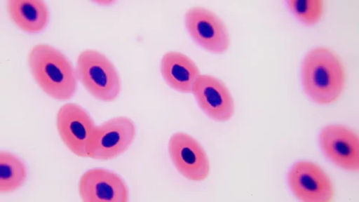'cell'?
<instances>
[{
    "label": "cell",
    "mask_w": 359,
    "mask_h": 202,
    "mask_svg": "<svg viewBox=\"0 0 359 202\" xmlns=\"http://www.w3.org/2000/svg\"><path fill=\"white\" fill-rule=\"evenodd\" d=\"M78 80L86 91L103 102H112L121 93L120 75L107 56L96 50H86L76 60Z\"/></svg>",
    "instance_id": "obj_3"
},
{
    "label": "cell",
    "mask_w": 359,
    "mask_h": 202,
    "mask_svg": "<svg viewBox=\"0 0 359 202\" xmlns=\"http://www.w3.org/2000/svg\"><path fill=\"white\" fill-rule=\"evenodd\" d=\"M168 154L177 172L192 182H202L209 176L210 165L206 152L190 135L179 132L168 142Z\"/></svg>",
    "instance_id": "obj_8"
},
{
    "label": "cell",
    "mask_w": 359,
    "mask_h": 202,
    "mask_svg": "<svg viewBox=\"0 0 359 202\" xmlns=\"http://www.w3.org/2000/svg\"><path fill=\"white\" fill-rule=\"evenodd\" d=\"M287 178L292 193L302 201L330 202L334 199L332 180L316 163L297 162L290 168Z\"/></svg>",
    "instance_id": "obj_7"
},
{
    "label": "cell",
    "mask_w": 359,
    "mask_h": 202,
    "mask_svg": "<svg viewBox=\"0 0 359 202\" xmlns=\"http://www.w3.org/2000/svg\"><path fill=\"white\" fill-rule=\"evenodd\" d=\"M185 27L190 37L209 53L222 54L230 48L231 39L226 24L208 8H190L185 15Z\"/></svg>",
    "instance_id": "obj_6"
},
{
    "label": "cell",
    "mask_w": 359,
    "mask_h": 202,
    "mask_svg": "<svg viewBox=\"0 0 359 202\" xmlns=\"http://www.w3.org/2000/svg\"><path fill=\"white\" fill-rule=\"evenodd\" d=\"M56 128L65 145L74 155L87 159L97 126L81 105L66 104L56 115Z\"/></svg>",
    "instance_id": "obj_5"
},
{
    "label": "cell",
    "mask_w": 359,
    "mask_h": 202,
    "mask_svg": "<svg viewBox=\"0 0 359 202\" xmlns=\"http://www.w3.org/2000/svg\"><path fill=\"white\" fill-rule=\"evenodd\" d=\"M320 145L335 166L346 171L359 170V138L351 128L341 125L325 127L320 135Z\"/></svg>",
    "instance_id": "obj_9"
},
{
    "label": "cell",
    "mask_w": 359,
    "mask_h": 202,
    "mask_svg": "<svg viewBox=\"0 0 359 202\" xmlns=\"http://www.w3.org/2000/svg\"><path fill=\"white\" fill-rule=\"evenodd\" d=\"M192 93L200 109L212 120L226 122L232 119L235 104L230 90L220 79L201 74Z\"/></svg>",
    "instance_id": "obj_10"
},
{
    "label": "cell",
    "mask_w": 359,
    "mask_h": 202,
    "mask_svg": "<svg viewBox=\"0 0 359 202\" xmlns=\"http://www.w3.org/2000/svg\"><path fill=\"white\" fill-rule=\"evenodd\" d=\"M28 64L34 80L45 94L60 101L74 97L76 71L60 50L48 43L36 44L29 53Z\"/></svg>",
    "instance_id": "obj_2"
},
{
    "label": "cell",
    "mask_w": 359,
    "mask_h": 202,
    "mask_svg": "<svg viewBox=\"0 0 359 202\" xmlns=\"http://www.w3.org/2000/svg\"><path fill=\"white\" fill-rule=\"evenodd\" d=\"M161 72L167 85L181 93H192L194 86L201 75L198 65L187 55L170 51L161 62Z\"/></svg>",
    "instance_id": "obj_12"
},
{
    "label": "cell",
    "mask_w": 359,
    "mask_h": 202,
    "mask_svg": "<svg viewBox=\"0 0 359 202\" xmlns=\"http://www.w3.org/2000/svg\"><path fill=\"white\" fill-rule=\"evenodd\" d=\"M137 136L133 121L126 116L111 119L97 126L88 150V159L107 161L126 152Z\"/></svg>",
    "instance_id": "obj_4"
},
{
    "label": "cell",
    "mask_w": 359,
    "mask_h": 202,
    "mask_svg": "<svg viewBox=\"0 0 359 202\" xmlns=\"http://www.w3.org/2000/svg\"><path fill=\"white\" fill-rule=\"evenodd\" d=\"M27 168L18 156L8 152H0V193L15 192L26 182Z\"/></svg>",
    "instance_id": "obj_14"
},
{
    "label": "cell",
    "mask_w": 359,
    "mask_h": 202,
    "mask_svg": "<svg viewBox=\"0 0 359 202\" xmlns=\"http://www.w3.org/2000/svg\"><path fill=\"white\" fill-rule=\"evenodd\" d=\"M287 6L290 13L306 26L318 24L324 14L322 0H290Z\"/></svg>",
    "instance_id": "obj_15"
},
{
    "label": "cell",
    "mask_w": 359,
    "mask_h": 202,
    "mask_svg": "<svg viewBox=\"0 0 359 202\" xmlns=\"http://www.w3.org/2000/svg\"><path fill=\"white\" fill-rule=\"evenodd\" d=\"M7 13L15 25L22 32L37 34L48 25L49 10L42 0H9Z\"/></svg>",
    "instance_id": "obj_13"
},
{
    "label": "cell",
    "mask_w": 359,
    "mask_h": 202,
    "mask_svg": "<svg viewBox=\"0 0 359 202\" xmlns=\"http://www.w3.org/2000/svg\"><path fill=\"white\" fill-rule=\"evenodd\" d=\"M302 81L307 95L320 105H331L344 92L346 73L339 56L327 48L311 50L302 65Z\"/></svg>",
    "instance_id": "obj_1"
},
{
    "label": "cell",
    "mask_w": 359,
    "mask_h": 202,
    "mask_svg": "<svg viewBox=\"0 0 359 202\" xmlns=\"http://www.w3.org/2000/svg\"><path fill=\"white\" fill-rule=\"evenodd\" d=\"M79 194L85 202H127L129 190L123 179L102 168L88 170L79 182Z\"/></svg>",
    "instance_id": "obj_11"
}]
</instances>
